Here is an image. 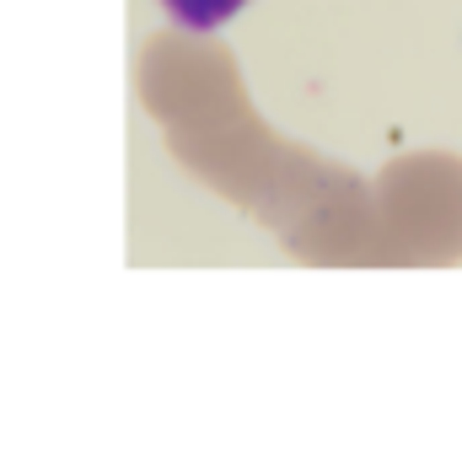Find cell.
Segmentation results:
<instances>
[{"instance_id": "cell-1", "label": "cell", "mask_w": 462, "mask_h": 462, "mask_svg": "<svg viewBox=\"0 0 462 462\" xmlns=\"http://www.w3.org/2000/svg\"><path fill=\"white\" fill-rule=\"evenodd\" d=\"M253 0H162V11L183 27V32H221L231 16H242Z\"/></svg>"}]
</instances>
